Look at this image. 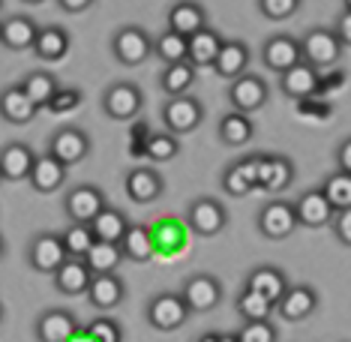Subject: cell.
<instances>
[{"instance_id": "18", "label": "cell", "mask_w": 351, "mask_h": 342, "mask_svg": "<svg viewBox=\"0 0 351 342\" xmlns=\"http://www.w3.org/2000/svg\"><path fill=\"white\" fill-rule=\"evenodd\" d=\"M207 25V10L195 0H180L169 10V30L183 39H193L195 34H202Z\"/></svg>"}, {"instance_id": "57", "label": "cell", "mask_w": 351, "mask_h": 342, "mask_svg": "<svg viewBox=\"0 0 351 342\" xmlns=\"http://www.w3.org/2000/svg\"><path fill=\"white\" fill-rule=\"evenodd\" d=\"M342 10H346V12H351V0H346V3H342Z\"/></svg>"}, {"instance_id": "22", "label": "cell", "mask_w": 351, "mask_h": 342, "mask_svg": "<svg viewBox=\"0 0 351 342\" xmlns=\"http://www.w3.org/2000/svg\"><path fill=\"white\" fill-rule=\"evenodd\" d=\"M318 309V294L313 285H289V291L282 294V300L276 304L279 318L285 321H303Z\"/></svg>"}, {"instance_id": "40", "label": "cell", "mask_w": 351, "mask_h": 342, "mask_svg": "<svg viewBox=\"0 0 351 342\" xmlns=\"http://www.w3.org/2000/svg\"><path fill=\"white\" fill-rule=\"evenodd\" d=\"M154 54L165 63V66H174V63H186V58H189V39L171 34V30H165V34H159V36L154 39Z\"/></svg>"}, {"instance_id": "17", "label": "cell", "mask_w": 351, "mask_h": 342, "mask_svg": "<svg viewBox=\"0 0 351 342\" xmlns=\"http://www.w3.org/2000/svg\"><path fill=\"white\" fill-rule=\"evenodd\" d=\"M294 180V162L282 154H261L258 162V189L265 193H285Z\"/></svg>"}, {"instance_id": "59", "label": "cell", "mask_w": 351, "mask_h": 342, "mask_svg": "<svg viewBox=\"0 0 351 342\" xmlns=\"http://www.w3.org/2000/svg\"><path fill=\"white\" fill-rule=\"evenodd\" d=\"M0 10H3V3H0Z\"/></svg>"}, {"instance_id": "23", "label": "cell", "mask_w": 351, "mask_h": 342, "mask_svg": "<svg viewBox=\"0 0 351 342\" xmlns=\"http://www.w3.org/2000/svg\"><path fill=\"white\" fill-rule=\"evenodd\" d=\"M39 27L30 15H10L6 21H0V45H6L10 51H27L36 45Z\"/></svg>"}, {"instance_id": "4", "label": "cell", "mask_w": 351, "mask_h": 342, "mask_svg": "<svg viewBox=\"0 0 351 342\" xmlns=\"http://www.w3.org/2000/svg\"><path fill=\"white\" fill-rule=\"evenodd\" d=\"M189 318V306L183 304L180 291H162L156 297H150L147 304V324L154 330H162V333H171L186 324Z\"/></svg>"}, {"instance_id": "20", "label": "cell", "mask_w": 351, "mask_h": 342, "mask_svg": "<svg viewBox=\"0 0 351 342\" xmlns=\"http://www.w3.org/2000/svg\"><path fill=\"white\" fill-rule=\"evenodd\" d=\"M36 154L30 150L25 141H12L0 150V178L10 180V184H19V180H30V171H34Z\"/></svg>"}, {"instance_id": "42", "label": "cell", "mask_w": 351, "mask_h": 342, "mask_svg": "<svg viewBox=\"0 0 351 342\" xmlns=\"http://www.w3.org/2000/svg\"><path fill=\"white\" fill-rule=\"evenodd\" d=\"M60 241H63V249H66L69 258H84L87 252L93 249L97 237H93L90 225H78V222H69V228H63Z\"/></svg>"}, {"instance_id": "35", "label": "cell", "mask_w": 351, "mask_h": 342, "mask_svg": "<svg viewBox=\"0 0 351 342\" xmlns=\"http://www.w3.org/2000/svg\"><path fill=\"white\" fill-rule=\"evenodd\" d=\"M21 87H25L27 99L34 102L36 108H49L54 93L60 90V82L49 73V69H34V73H27L25 78H21Z\"/></svg>"}, {"instance_id": "2", "label": "cell", "mask_w": 351, "mask_h": 342, "mask_svg": "<svg viewBox=\"0 0 351 342\" xmlns=\"http://www.w3.org/2000/svg\"><path fill=\"white\" fill-rule=\"evenodd\" d=\"M111 54H114L123 66H141V63L154 54V36L138 25H126L111 36Z\"/></svg>"}, {"instance_id": "53", "label": "cell", "mask_w": 351, "mask_h": 342, "mask_svg": "<svg viewBox=\"0 0 351 342\" xmlns=\"http://www.w3.org/2000/svg\"><path fill=\"white\" fill-rule=\"evenodd\" d=\"M69 342H93V339H90V333H87V328H82V330H78V333H75V337L69 339Z\"/></svg>"}, {"instance_id": "11", "label": "cell", "mask_w": 351, "mask_h": 342, "mask_svg": "<svg viewBox=\"0 0 351 342\" xmlns=\"http://www.w3.org/2000/svg\"><path fill=\"white\" fill-rule=\"evenodd\" d=\"M49 154L54 159H60L66 169H73V165L84 162L87 154H90V135L84 130H78V126H63V130L51 135Z\"/></svg>"}, {"instance_id": "47", "label": "cell", "mask_w": 351, "mask_h": 342, "mask_svg": "<svg viewBox=\"0 0 351 342\" xmlns=\"http://www.w3.org/2000/svg\"><path fill=\"white\" fill-rule=\"evenodd\" d=\"M300 10V0H258V12L270 21H285Z\"/></svg>"}, {"instance_id": "6", "label": "cell", "mask_w": 351, "mask_h": 342, "mask_svg": "<svg viewBox=\"0 0 351 342\" xmlns=\"http://www.w3.org/2000/svg\"><path fill=\"white\" fill-rule=\"evenodd\" d=\"M66 249H63V241L58 232H39L27 246V265L36 270V273H49L54 276L58 270L66 265Z\"/></svg>"}, {"instance_id": "19", "label": "cell", "mask_w": 351, "mask_h": 342, "mask_svg": "<svg viewBox=\"0 0 351 342\" xmlns=\"http://www.w3.org/2000/svg\"><path fill=\"white\" fill-rule=\"evenodd\" d=\"M123 189H126V198H130V201L150 204V201H156V198L165 193V180L159 178V171L141 165V169H132L130 174H126Z\"/></svg>"}, {"instance_id": "26", "label": "cell", "mask_w": 351, "mask_h": 342, "mask_svg": "<svg viewBox=\"0 0 351 342\" xmlns=\"http://www.w3.org/2000/svg\"><path fill=\"white\" fill-rule=\"evenodd\" d=\"M186 228L178 217H162L150 225V234H154V249L156 256H178V252L186 246Z\"/></svg>"}, {"instance_id": "30", "label": "cell", "mask_w": 351, "mask_h": 342, "mask_svg": "<svg viewBox=\"0 0 351 342\" xmlns=\"http://www.w3.org/2000/svg\"><path fill=\"white\" fill-rule=\"evenodd\" d=\"M222 42H226V39H222L217 30L204 27L202 34H195L193 39H189V58H186V63L193 69H207V66L213 69V63H217L219 51H222Z\"/></svg>"}, {"instance_id": "39", "label": "cell", "mask_w": 351, "mask_h": 342, "mask_svg": "<svg viewBox=\"0 0 351 342\" xmlns=\"http://www.w3.org/2000/svg\"><path fill=\"white\" fill-rule=\"evenodd\" d=\"M322 193H324V198L330 201V208L337 213L351 210V174L339 171V169L333 174H327L324 184H322Z\"/></svg>"}, {"instance_id": "3", "label": "cell", "mask_w": 351, "mask_h": 342, "mask_svg": "<svg viewBox=\"0 0 351 342\" xmlns=\"http://www.w3.org/2000/svg\"><path fill=\"white\" fill-rule=\"evenodd\" d=\"M141 106H145V93L132 82H114L102 93V111L111 121H135L141 114Z\"/></svg>"}, {"instance_id": "28", "label": "cell", "mask_w": 351, "mask_h": 342, "mask_svg": "<svg viewBox=\"0 0 351 342\" xmlns=\"http://www.w3.org/2000/svg\"><path fill=\"white\" fill-rule=\"evenodd\" d=\"M246 66H250V49H246V42L226 39L217 63H213V73L219 78H226V82H237L241 75H246Z\"/></svg>"}, {"instance_id": "48", "label": "cell", "mask_w": 351, "mask_h": 342, "mask_svg": "<svg viewBox=\"0 0 351 342\" xmlns=\"http://www.w3.org/2000/svg\"><path fill=\"white\" fill-rule=\"evenodd\" d=\"M147 141H150V126L145 121H135V126H132V141H130V154L132 156H145Z\"/></svg>"}, {"instance_id": "1", "label": "cell", "mask_w": 351, "mask_h": 342, "mask_svg": "<svg viewBox=\"0 0 351 342\" xmlns=\"http://www.w3.org/2000/svg\"><path fill=\"white\" fill-rule=\"evenodd\" d=\"M339 54H342V42L330 27H313V30H306L303 39H300V58H303L306 66H313V69L337 66Z\"/></svg>"}, {"instance_id": "60", "label": "cell", "mask_w": 351, "mask_h": 342, "mask_svg": "<svg viewBox=\"0 0 351 342\" xmlns=\"http://www.w3.org/2000/svg\"><path fill=\"white\" fill-rule=\"evenodd\" d=\"M0 184H3V178H0Z\"/></svg>"}, {"instance_id": "54", "label": "cell", "mask_w": 351, "mask_h": 342, "mask_svg": "<svg viewBox=\"0 0 351 342\" xmlns=\"http://www.w3.org/2000/svg\"><path fill=\"white\" fill-rule=\"evenodd\" d=\"M195 342H219V333H213V330H207V333H202Z\"/></svg>"}, {"instance_id": "34", "label": "cell", "mask_w": 351, "mask_h": 342, "mask_svg": "<svg viewBox=\"0 0 351 342\" xmlns=\"http://www.w3.org/2000/svg\"><path fill=\"white\" fill-rule=\"evenodd\" d=\"M130 225H132V222L126 219L123 210L106 208L97 219L90 222V232H93V237H97V241H102V243H117V246H121L123 234L130 232Z\"/></svg>"}, {"instance_id": "9", "label": "cell", "mask_w": 351, "mask_h": 342, "mask_svg": "<svg viewBox=\"0 0 351 342\" xmlns=\"http://www.w3.org/2000/svg\"><path fill=\"white\" fill-rule=\"evenodd\" d=\"M180 297H183V304L189 306V313H210L222 300V285L217 276H210V273H193L183 282Z\"/></svg>"}, {"instance_id": "10", "label": "cell", "mask_w": 351, "mask_h": 342, "mask_svg": "<svg viewBox=\"0 0 351 342\" xmlns=\"http://www.w3.org/2000/svg\"><path fill=\"white\" fill-rule=\"evenodd\" d=\"M186 225L189 232L202 234V237H217L222 228L228 225V210L222 208L217 198H195L186 210Z\"/></svg>"}, {"instance_id": "45", "label": "cell", "mask_w": 351, "mask_h": 342, "mask_svg": "<svg viewBox=\"0 0 351 342\" xmlns=\"http://www.w3.org/2000/svg\"><path fill=\"white\" fill-rule=\"evenodd\" d=\"M237 339L241 342H276L279 330L274 321H246L241 330H237Z\"/></svg>"}, {"instance_id": "46", "label": "cell", "mask_w": 351, "mask_h": 342, "mask_svg": "<svg viewBox=\"0 0 351 342\" xmlns=\"http://www.w3.org/2000/svg\"><path fill=\"white\" fill-rule=\"evenodd\" d=\"M87 333H90L93 342H123L121 324H117L114 318H106V315L93 318V321L87 324Z\"/></svg>"}, {"instance_id": "5", "label": "cell", "mask_w": 351, "mask_h": 342, "mask_svg": "<svg viewBox=\"0 0 351 342\" xmlns=\"http://www.w3.org/2000/svg\"><path fill=\"white\" fill-rule=\"evenodd\" d=\"M106 208H108L106 195H102V189L93 186V184L73 186L66 193V198H63V213L69 217V222H78V225H90Z\"/></svg>"}, {"instance_id": "12", "label": "cell", "mask_w": 351, "mask_h": 342, "mask_svg": "<svg viewBox=\"0 0 351 342\" xmlns=\"http://www.w3.org/2000/svg\"><path fill=\"white\" fill-rule=\"evenodd\" d=\"M291 204H294V217H298V228H324V225H333V217H337V210H333L330 201L324 198L322 186L300 193L298 201H291Z\"/></svg>"}, {"instance_id": "33", "label": "cell", "mask_w": 351, "mask_h": 342, "mask_svg": "<svg viewBox=\"0 0 351 342\" xmlns=\"http://www.w3.org/2000/svg\"><path fill=\"white\" fill-rule=\"evenodd\" d=\"M121 252H123V261L147 265V261L156 256L150 225H130V232H126V234H123V241H121Z\"/></svg>"}, {"instance_id": "13", "label": "cell", "mask_w": 351, "mask_h": 342, "mask_svg": "<svg viewBox=\"0 0 351 342\" xmlns=\"http://www.w3.org/2000/svg\"><path fill=\"white\" fill-rule=\"evenodd\" d=\"M261 60L270 73L276 75H285L289 69H294L298 63H303L300 58V39L291 36V34H279V36H270L261 49Z\"/></svg>"}, {"instance_id": "32", "label": "cell", "mask_w": 351, "mask_h": 342, "mask_svg": "<svg viewBox=\"0 0 351 342\" xmlns=\"http://www.w3.org/2000/svg\"><path fill=\"white\" fill-rule=\"evenodd\" d=\"M123 294H126L123 282L117 280L114 273H108V276H93L90 291H87V300H90L93 309L108 313V309H114V306L123 304Z\"/></svg>"}, {"instance_id": "38", "label": "cell", "mask_w": 351, "mask_h": 342, "mask_svg": "<svg viewBox=\"0 0 351 342\" xmlns=\"http://www.w3.org/2000/svg\"><path fill=\"white\" fill-rule=\"evenodd\" d=\"M195 84V69L189 63H174V66H165L162 75H159V87L169 93V99L178 97H189V87Z\"/></svg>"}, {"instance_id": "27", "label": "cell", "mask_w": 351, "mask_h": 342, "mask_svg": "<svg viewBox=\"0 0 351 342\" xmlns=\"http://www.w3.org/2000/svg\"><path fill=\"white\" fill-rule=\"evenodd\" d=\"M90 282H93V273L90 267L84 265V258H66L58 273H54V289L66 297H82V294L90 291Z\"/></svg>"}, {"instance_id": "16", "label": "cell", "mask_w": 351, "mask_h": 342, "mask_svg": "<svg viewBox=\"0 0 351 342\" xmlns=\"http://www.w3.org/2000/svg\"><path fill=\"white\" fill-rule=\"evenodd\" d=\"M78 330H82V324H78L75 315L66 313V309H45V313L36 318V328H34L39 342H69Z\"/></svg>"}, {"instance_id": "51", "label": "cell", "mask_w": 351, "mask_h": 342, "mask_svg": "<svg viewBox=\"0 0 351 342\" xmlns=\"http://www.w3.org/2000/svg\"><path fill=\"white\" fill-rule=\"evenodd\" d=\"M337 165H339V171L351 174V138H346L339 145V150H337Z\"/></svg>"}, {"instance_id": "50", "label": "cell", "mask_w": 351, "mask_h": 342, "mask_svg": "<svg viewBox=\"0 0 351 342\" xmlns=\"http://www.w3.org/2000/svg\"><path fill=\"white\" fill-rule=\"evenodd\" d=\"M333 34L339 36V42H342V49H351V12H342L339 19H337V27H333Z\"/></svg>"}, {"instance_id": "14", "label": "cell", "mask_w": 351, "mask_h": 342, "mask_svg": "<svg viewBox=\"0 0 351 342\" xmlns=\"http://www.w3.org/2000/svg\"><path fill=\"white\" fill-rule=\"evenodd\" d=\"M258 162H261V154L234 159V162L222 171V189H226V195L243 198V195H250L252 189H258Z\"/></svg>"}, {"instance_id": "43", "label": "cell", "mask_w": 351, "mask_h": 342, "mask_svg": "<svg viewBox=\"0 0 351 342\" xmlns=\"http://www.w3.org/2000/svg\"><path fill=\"white\" fill-rule=\"evenodd\" d=\"M178 154H180V138H178V135H171V132H150L145 159H150V162H171Z\"/></svg>"}, {"instance_id": "49", "label": "cell", "mask_w": 351, "mask_h": 342, "mask_svg": "<svg viewBox=\"0 0 351 342\" xmlns=\"http://www.w3.org/2000/svg\"><path fill=\"white\" fill-rule=\"evenodd\" d=\"M333 234H337V241L342 246H351V210H342L333 217Z\"/></svg>"}, {"instance_id": "56", "label": "cell", "mask_w": 351, "mask_h": 342, "mask_svg": "<svg viewBox=\"0 0 351 342\" xmlns=\"http://www.w3.org/2000/svg\"><path fill=\"white\" fill-rule=\"evenodd\" d=\"M3 252H6V243H3V237H0V258H3Z\"/></svg>"}, {"instance_id": "21", "label": "cell", "mask_w": 351, "mask_h": 342, "mask_svg": "<svg viewBox=\"0 0 351 342\" xmlns=\"http://www.w3.org/2000/svg\"><path fill=\"white\" fill-rule=\"evenodd\" d=\"M243 289L252 291V294H261V297L270 300V304L276 306L279 300H282V294L289 291V276H285L279 267L261 265V267L250 270V276H246V285H243Z\"/></svg>"}, {"instance_id": "44", "label": "cell", "mask_w": 351, "mask_h": 342, "mask_svg": "<svg viewBox=\"0 0 351 342\" xmlns=\"http://www.w3.org/2000/svg\"><path fill=\"white\" fill-rule=\"evenodd\" d=\"M82 99L84 93L73 84H60V90L54 93V99L49 102V111L51 114H73L75 108H82Z\"/></svg>"}, {"instance_id": "36", "label": "cell", "mask_w": 351, "mask_h": 342, "mask_svg": "<svg viewBox=\"0 0 351 342\" xmlns=\"http://www.w3.org/2000/svg\"><path fill=\"white\" fill-rule=\"evenodd\" d=\"M252 135H255L252 117L241 114V111H228V114H222V121H219V141L226 147H243V145H250Z\"/></svg>"}, {"instance_id": "15", "label": "cell", "mask_w": 351, "mask_h": 342, "mask_svg": "<svg viewBox=\"0 0 351 342\" xmlns=\"http://www.w3.org/2000/svg\"><path fill=\"white\" fill-rule=\"evenodd\" d=\"M258 232L267 241H285L298 232V217H294L291 201H270L258 213Z\"/></svg>"}, {"instance_id": "41", "label": "cell", "mask_w": 351, "mask_h": 342, "mask_svg": "<svg viewBox=\"0 0 351 342\" xmlns=\"http://www.w3.org/2000/svg\"><path fill=\"white\" fill-rule=\"evenodd\" d=\"M237 306V315L243 318V321H270V315L276 313V306L270 304V300H265L261 294H252V291H241L234 300Z\"/></svg>"}, {"instance_id": "29", "label": "cell", "mask_w": 351, "mask_h": 342, "mask_svg": "<svg viewBox=\"0 0 351 342\" xmlns=\"http://www.w3.org/2000/svg\"><path fill=\"white\" fill-rule=\"evenodd\" d=\"M66 171L69 169L60 162V159H54L51 154H43V156H36L34 171H30V186H34L36 193H43V195H51V193H58V189L63 186Z\"/></svg>"}, {"instance_id": "8", "label": "cell", "mask_w": 351, "mask_h": 342, "mask_svg": "<svg viewBox=\"0 0 351 342\" xmlns=\"http://www.w3.org/2000/svg\"><path fill=\"white\" fill-rule=\"evenodd\" d=\"M202 121H204V108L195 97H178V99H169L162 106L165 130H169L171 135H178V138L180 135L195 132L198 126H202Z\"/></svg>"}, {"instance_id": "55", "label": "cell", "mask_w": 351, "mask_h": 342, "mask_svg": "<svg viewBox=\"0 0 351 342\" xmlns=\"http://www.w3.org/2000/svg\"><path fill=\"white\" fill-rule=\"evenodd\" d=\"M219 342H241L237 333H219Z\"/></svg>"}, {"instance_id": "7", "label": "cell", "mask_w": 351, "mask_h": 342, "mask_svg": "<svg viewBox=\"0 0 351 342\" xmlns=\"http://www.w3.org/2000/svg\"><path fill=\"white\" fill-rule=\"evenodd\" d=\"M270 97V87L261 75L255 73H246L241 75L237 82L228 84V102H231V111H241V114H255L258 108H265V102Z\"/></svg>"}, {"instance_id": "31", "label": "cell", "mask_w": 351, "mask_h": 342, "mask_svg": "<svg viewBox=\"0 0 351 342\" xmlns=\"http://www.w3.org/2000/svg\"><path fill=\"white\" fill-rule=\"evenodd\" d=\"M69 45H73V39H69V34L58 25H45L39 27V36H36V58L39 60H49V63H58L69 54Z\"/></svg>"}, {"instance_id": "25", "label": "cell", "mask_w": 351, "mask_h": 342, "mask_svg": "<svg viewBox=\"0 0 351 342\" xmlns=\"http://www.w3.org/2000/svg\"><path fill=\"white\" fill-rule=\"evenodd\" d=\"M36 111L39 108L27 99V93H25V87L21 84H10V87L0 90V117H3L6 123L25 126V123H30L36 117Z\"/></svg>"}, {"instance_id": "24", "label": "cell", "mask_w": 351, "mask_h": 342, "mask_svg": "<svg viewBox=\"0 0 351 342\" xmlns=\"http://www.w3.org/2000/svg\"><path fill=\"white\" fill-rule=\"evenodd\" d=\"M318 82H322L318 69L306 66V63H298V66L289 69L285 75H279V90H282L289 99L306 102V99L318 97Z\"/></svg>"}, {"instance_id": "52", "label": "cell", "mask_w": 351, "mask_h": 342, "mask_svg": "<svg viewBox=\"0 0 351 342\" xmlns=\"http://www.w3.org/2000/svg\"><path fill=\"white\" fill-rule=\"evenodd\" d=\"M60 10L63 12H69V15H78V12H87V10H90V0H60Z\"/></svg>"}, {"instance_id": "37", "label": "cell", "mask_w": 351, "mask_h": 342, "mask_svg": "<svg viewBox=\"0 0 351 342\" xmlns=\"http://www.w3.org/2000/svg\"><path fill=\"white\" fill-rule=\"evenodd\" d=\"M121 261H123L121 246H117V243H102V241L93 243V249L84 256V265L90 267L93 276H108V273H114V270L121 267Z\"/></svg>"}, {"instance_id": "58", "label": "cell", "mask_w": 351, "mask_h": 342, "mask_svg": "<svg viewBox=\"0 0 351 342\" xmlns=\"http://www.w3.org/2000/svg\"><path fill=\"white\" fill-rule=\"evenodd\" d=\"M0 321H3V306H0Z\"/></svg>"}]
</instances>
